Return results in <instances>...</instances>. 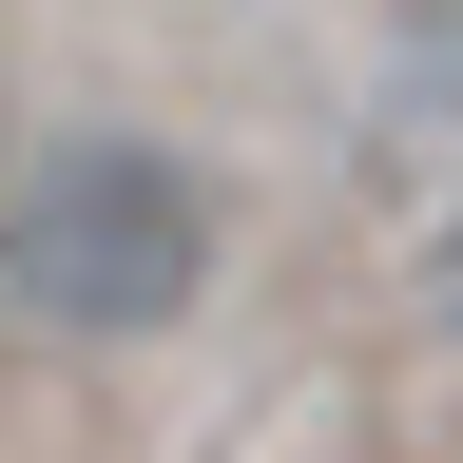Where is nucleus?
Listing matches in <instances>:
<instances>
[{"label":"nucleus","instance_id":"obj_1","mask_svg":"<svg viewBox=\"0 0 463 463\" xmlns=\"http://www.w3.org/2000/svg\"><path fill=\"white\" fill-rule=\"evenodd\" d=\"M213 289V174L78 116V136H0V328L58 347H155Z\"/></svg>","mask_w":463,"mask_h":463},{"label":"nucleus","instance_id":"obj_2","mask_svg":"<svg viewBox=\"0 0 463 463\" xmlns=\"http://www.w3.org/2000/svg\"><path fill=\"white\" fill-rule=\"evenodd\" d=\"M425 309H444V347H463V213L425 232Z\"/></svg>","mask_w":463,"mask_h":463},{"label":"nucleus","instance_id":"obj_3","mask_svg":"<svg viewBox=\"0 0 463 463\" xmlns=\"http://www.w3.org/2000/svg\"><path fill=\"white\" fill-rule=\"evenodd\" d=\"M0 136H20V78H0Z\"/></svg>","mask_w":463,"mask_h":463}]
</instances>
